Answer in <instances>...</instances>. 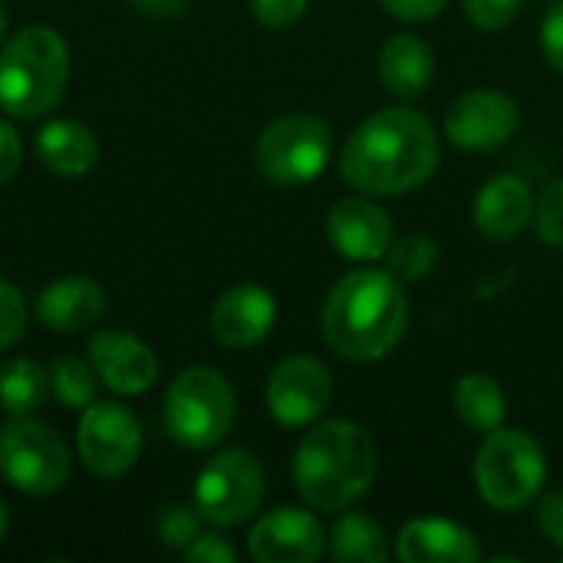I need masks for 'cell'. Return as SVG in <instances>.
<instances>
[{"instance_id": "19", "label": "cell", "mask_w": 563, "mask_h": 563, "mask_svg": "<svg viewBox=\"0 0 563 563\" xmlns=\"http://www.w3.org/2000/svg\"><path fill=\"white\" fill-rule=\"evenodd\" d=\"M106 313V290L92 277H59L36 297V317L53 333H79Z\"/></svg>"}, {"instance_id": "33", "label": "cell", "mask_w": 563, "mask_h": 563, "mask_svg": "<svg viewBox=\"0 0 563 563\" xmlns=\"http://www.w3.org/2000/svg\"><path fill=\"white\" fill-rule=\"evenodd\" d=\"M379 7L396 20L426 23V20H435L449 7V0H379Z\"/></svg>"}, {"instance_id": "39", "label": "cell", "mask_w": 563, "mask_h": 563, "mask_svg": "<svg viewBox=\"0 0 563 563\" xmlns=\"http://www.w3.org/2000/svg\"><path fill=\"white\" fill-rule=\"evenodd\" d=\"M3 33H7V13H3V7H0V43H3Z\"/></svg>"}, {"instance_id": "22", "label": "cell", "mask_w": 563, "mask_h": 563, "mask_svg": "<svg viewBox=\"0 0 563 563\" xmlns=\"http://www.w3.org/2000/svg\"><path fill=\"white\" fill-rule=\"evenodd\" d=\"M452 406L462 426L482 435L501 429L508 416V396L501 383L488 373H465L452 389Z\"/></svg>"}, {"instance_id": "35", "label": "cell", "mask_w": 563, "mask_h": 563, "mask_svg": "<svg viewBox=\"0 0 563 563\" xmlns=\"http://www.w3.org/2000/svg\"><path fill=\"white\" fill-rule=\"evenodd\" d=\"M538 525H541V534L563 551V488L551 492L541 498V508H538Z\"/></svg>"}, {"instance_id": "28", "label": "cell", "mask_w": 563, "mask_h": 563, "mask_svg": "<svg viewBox=\"0 0 563 563\" xmlns=\"http://www.w3.org/2000/svg\"><path fill=\"white\" fill-rule=\"evenodd\" d=\"M201 534V515L198 508H185V505H172L158 515V538L168 544V548H178L185 551L195 538Z\"/></svg>"}, {"instance_id": "23", "label": "cell", "mask_w": 563, "mask_h": 563, "mask_svg": "<svg viewBox=\"0 0 563 563\" xmlns=\"http://www.w3.org/2000/svg\"><path fill=\"white\" fill-rule=\"evenodd\" d=\"M49 373L30 360L13 356L0 366V409L10 416H33L49 399Z\"/></svg>"}, {"instance_id": "15", "label": "cell", "mask_w": 563, "mask_h": 563, "mask_svg": "<svg viewBox=\"0 0 563 563\" xmlns=\"http://www.w3.org/2000/svg\"><path fill=\"white\" fill-rule=\"evenodd\" d=\"M277 323V300L271 290L257 284H238L224 290L208 317L211 336L224 350H247L257 346Z\"/></svg>"}, {"instance_id": "31", "label": "cell", "mask_w": 563, "mask_h": 563, "mask_svg": "<svg viewBox=\"0 0 563 563\" xmlns=\"http://www.w3.org/2000/svg\"><path fill=\"white\" fill-rule=\"evenodd\" d=\"M310 0H251V13L267 30H284L303 16Z\"/></svg>"}, {"instance_id": "4", "label": "cell", "mask_w": 563, "mask_h": 563, "mask_svg": "<svg viewBox=\"0 0 563 563\" xmlns=\"http://www.w3.org/2000/svg\"><path fill=\"white\" fill-rule=\"evenodd\" d=\"M69 49L49 26H23L0 46V109L16 119H40L63 99Z\"/></svg>"}, {"instance_id": "8", "label": "cell", "mask_w": 563, "mask_h": 563, "mask_svg": "<svg viewBox=\"0 0 563 563\" xmlns=\"http://www.w3.org/2000/svg\"><path fill=\"white\" fill-rule=\"evenodd\" d=\"M73 472V459L59 432L30 416H13L0 429V478L33 498L56 495Z\"/></svg>"}, {"instance_id": "13", "label": "cell", "mask_w": 563, "mask_h": 563, "mask_svg": "<svg viewBox=\"0 0 563 563\" xmlns=\"http://www.w3.org/2000/svg\"><path fill=\"white\" fill-rule=\"evenodd\" d=\"M323 551L327 534L320 518L290 505L267 511L247 538V554L257 563H313Z\"/></svg>"}, {"instance_id": "5", "label": "cell", "mask_w": 563, "mask_h": 563, "mask_svg": "<svg viewBox=\"0 0 563 563\" xmlns=\"http://www.w3.org/2000/svg\"><path fill=\"white\" fill-rule=\"evenodd\" d=\"M238 399L224 373L214 366H188L165 393L162 419L172 442L205 452L228 439L234 426Z\"/></svg>"}, {"instance_id": "1", "label": "cell", "mask_w": 563, "mask_h": 563, "mask_svg": "<svg viewBox=\"0 0 563 563\" xmlns=\"http://www.w3.org/2000/svg\"><path fill=\"white\" fill-rule=\"evenodd\" d=\"M435 125L406 106L373 112L343 145L340 175L360 195H406L439 168Z\"/></svg>"}, {"instance_id": "16", "label": "cell", "mask_w": 563, "mask_h": 563, "mask_svg": "<svg viewBox=\"0 0 563 563\" xmlns=\"http://www.w3.org/2000/svg\"><path fill=\"white\" fill-rule=\"evenodd\" d=\"M89 360L102 379L119 396H142L158 379V360L148 343L122 330H99L89 336Z\"/></svg>"}, {"instance_id": "34", "label": "cell", "mask_w": 563, "mask_h": 563, "mask_svg": "<svg viewBox=\"0 0 563 563\" xmlns=\"http://www.w3.org/2000/svg\"><path fill=\"white\" fill-rule=\"evenodd\" d=\"M541 49H544V59L563 73V0H558L548 16H544V26H541Z\"/></svg>"}, {"instance_id": "20", "label": "cell", "mask_w": 563, "mask_h": 563, "mask_svg": "<svg viewBox=\"0 0 563 563\" xmlns=\"http://www.w3.org/2000/svg\"><path fill=\"white\" fill-rule=\"evenodd\" d=\"M376 73L389 96L419 99L435 76V49L422 36L396 33L383 43Z\"/></svg>"}, {"instance_id": "36", "label": "cell", "mask_w": 563, "mask_h": 563, "mask_svg": "<svg viewBox=\"0 0 563 563\" xmlns=\"http://www.w3.org/2000/svg\"><path fill=\"white\" fill-rule=\"evenodd\" d=\"M20 158H23V145H20V135L16 129L0 119V185L10 181L20 168Z\"/></svg>"}, {"instance_id": "25", "label": "cell", "mask_w": 563, "mask_h": 563, "mask_svg": "<svg viewBox=\"0 0 563 563\" xmlns=\"http://www.w3.org/2000/svg\"><path fill=\"white\" fill-rule=\"evenodd\" d=\"M49 389L56 396V402L63 409H86L96 402V393H99V373L92 366V360H82V356H59L49 369Z\"/></svg>"}, {"instance_id": "32", "label": "cell", "mask_w": 563, "mask_h": 563, "mask_svg": "<svg viewBox=\"0 0 563 563\" xmlns=\"http://www.w3.org/2000/svg\"><path fill=\"white\" fill-rule=\"evenodd\" d=\"M185 561L188 563H234L238 551L234 544H228L218 534H198L188 548H185Z\"/></svg>"}, {"instance_id": "38", "label": "cell", "mask_w": 563, "mask_h": 563, "mask_svg": "<svg viewBox=\"0 0 563 563\" xmlns=\"http://www.w3.org/2000/svg\"><path fill=\"white\" fill-rule=\"evenodd\" d=\"M3 534H7V508L0 501V541H3Z\"/></svg>"}, {"instance_id": "11", "label": "cell", "mask_w": 563, "mask_h": 563, "mask_svg": "<svg viewBox=\"0 0 563 563\" xmlns=\"http://www.w3.org/2000/svg\"><path fill=\"white\" fill-rule=\"evenodd\" d=\"M333 399V376L317 356H287L274 366L267 379V412L287 426L300 429L317 422Z\"/></svg>"}, {"instance_id": "30", "label": "cell", "mask_w": 563, "mask_h": 563, "mask_svg": "<svg viewBox=\"0 0 563 563\" xmlns=\"http://www.w3.org/2000/svg\"><path fill=\"white\" fill-rule=\"evenodd\" d=\"M462 7L478 30H505L521 13V0H462Z\"/></svg>"}, {"instance_id": "2", "label": "cell", "mask_w": 563, "mask_h": 563, "mask_svg": "<svg viewBox=\"0 0 563 563\" xmlns=\"http://www.w3.org/2000/svg\"><path fill=\"white\" fill-rule=\"evenodd\" d=\"M406 327L409 303L402 280L376 267H360L336 280L320 313L323 343L353 363H376L389 356L402 343Z\"/></svg>"}, {"instance_id": "9", "label": "cell", "mask_w": 563, "mask_h": 563, "mask_svg": "<svg viewBox=\"0 0 563 563\" xmlns=\"http://www.w3.org/2000/svg\"><path fill=\"white\" fill-rule=\"evenodd\" d=\"M264 465L251 449L218 452L195 482V508L214 528H238L264 501Z\"/></svg>"}, {"instance_id": "24", "label": "cell", "mask_w": 563, "mask_h": 563, "mask_svg": "<svg viewBox=\"0 0 563 563\" xmlns=\"http://www.w3.org/2000/svg\"><path fill=\"white\" fill-rule=\"evenodd\" d=\"M330 554L340 563H383L389 558V541L383 525L366 515H343L330 534Z\"/></svg>"}, {"instance_id": "21", "label": "cell", "mask_w": 563, "mask_h": 563, "mask_svg": "<svg viewBox=\"0 0 563 563\" xmlns=\"http://www.w3.org/2000/svg\"><path fill=\"white\" fill-rule=\"evenodd\" d=\"M36 155L49 172H56L63 178H82L99 162V139L82 122L56 119V122L40 129Z\"/></svg>"}, {"instance_id": "18", "label": "cell", "mask_w": 563, "mask_h": 563, "mask_svg": "<svg viewBox=\"0 0 563 563\" xmlns=\"http://www.w3.org/2000/svg\"><path fill=\"white\" fill-rule=\"evenodd\" d=\"M534 205L528 178L498 175L475 198V228L492 241H511L534 221Z\"/></svg>"}, {"instance_id": "27", "label": "cell", "mask_w": 563, "mask_h": 563, "mask_svg": "<svg viewBox=\"0 0 563 563\" xmlns=\"http://www.w3.org/2000/svg\"><path fill=\"white\" fill-rule=\"evenodd\" d=\"M534 224L551 247L563 251V178L551 181L541 191V198L534 205Z\"/></svg>"}, {"instance_id": "29", "label": "cell", "mask_w": 563, "mask_h": 563, "mask_svg": "<svg viewBox=\"0 0 563 563\" xmlns=\"http://www.w3.org/2000/svg\"><path fill=\"white\" fill-rule=\"evenodd\" d=\"M26 333V303L20 290L0 277V353L16 346Z\"/></svg>"}, {"instance_id": "26", "label": "cell", "mask_w": 563, "mask_h": 563, "mask_svg": "<svg viewBox=\"0 0 563 563\" xmlns=\"http://www.w3.org/2000/svg\"><path fill=\"white\" fill-rule=\"evenodd\" d=\"M439 264V244L426 234H402L386 251V271L406 284L426 280Z\"/></svg>"}, {"instance_id": "12", "label": "cell", "mask_w": 563, "mask_h": 563, "mask_svg": "<svg viewBox=\"0 0 563 563\" xmlns=\"http://www.w3.org/2000/svg\"><path fill=\"white\" fill-rule=\"evenodd\" d=\"M521 109L501 89H468L445 112V135L465 152H495L518 132Z\"/></svg>"}, {"instance_id": "3", "label": "cell", "mask_w": 563, "mask_h": 563, "mask_svg": "<svg viewBox=\"0 0 563 563\" xmlns=\"http://www.w3.org/2000/svg\"><path fill=\"white\" fill-rule=\"evenodd\" d=\"M379 472L373 435L350 419L313 426L294 452V488L313 511L353 508Z\"/></svg>"}, {"instance_id": "7", "label": "cell", "mask_w": 563, "mask_h": 563, "mask_svg": "<svg viewBox=\"0 0 563 563\" xmlns=\"http://www.w3.org/2000/svg\"><path fill=\"white\" fill-rule=\"evenodd\" d=\"M333 152V132L320 115L287 112L261 132L254 145L257 172L280 188H297L323 175Z\"/></svg>"}, {"instance_id": "37", "label": "cell", "mask_w": 563, "mask_h": 563, "mask_svg": "<svg viewBox=\"0 0 563 563\" xmlns=\"http://www.w3.org/2000/svg\"><path fill=\"white\" fill-rule=\"evenodd\" d=\"M145 16H175L188 7V0H129Z\"/></svg>"}, {"instance_id": "6", "label": "cell", "mask_w": 563, "mask_h": 563, "mask_svg": "<svg viewBox=\"0 0 563 563\" xmlns=\"http://www.w3.org/2000/svg\"><path fill=\"white\" fill-rule=\"evenodd\" d=\"M548 482L544 445L525 429H495L485 435L475 459L478 495L498 511L528 508Z\"/></svg>"}, {"instance_id": "10", "label": "cell", "mask_w": 563, "mask_h": 563, "mask_svg": "<svg viewBox=\"0 0 563 563\" xmlns=\"http://www.w3.org/2000/svg\"><path fill=\"white\" fill-rule=\"evenodd\" d=\"M76 449L82 465L99 478H122L142 455V426L119 402H92L82 409Z\"/></svg>"}, {"instance_id": "14", "label": "cell", "mask_w": 563, "mask_h": 563, "mask_svg": "<svg viewBox=\"0 0 563 563\" xmlns=\"http://www.w3.org/2000/svg\"><path fill=\"white\" fill-rule=\"evenodd\" d=\"M323 231H327V241L333 244V251L346 261H356V264H369V261L386 257V251L393 244V221L369 198L336 201L327 214Z\"/></svg>"}, {"instance_id": "17", "label": "cell", "mask_w": 563, "mask_h": 563, "mask_svg": "<svg viewBox=\"0 0 563 563\" xmlns=\"http://www.w3.org/2000/svg\"><path fill=\"white\" fill-rule=\"evenodd\" d=\"M396 558L402 563H475L482 561V544L455 521L412 518L396 534Z\"/></svg>"}]
</instances>
